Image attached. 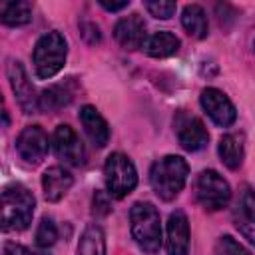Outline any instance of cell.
<instances>
[{"label": "cell", "mask_w": 255, "mask_h": 255, "mask_svg": "<svg viewBox=\"0 0 255 255\" xmlns=\"http://www.w3.org/2000/svg\"><path fill=\"white\" fill-rule=\"evenodd\" d=\"M189 175V165L181 155H163L149 169V183L155 195L163 201H171L179 195Z\"/></svg>", "instance_id": "6da1fadb"}, {"label": "cell", "mask_w": 255, "mask_h": 255, "mask_svg": "<svg viewBox=\"0 0 255 255\" xmlns=\"http://www.w3.org/2000/svg\"><path fill=\"white\" fill-rule=\"evenodd\" d=\"M129 231L141 251L157 253L161 247V219L157 207L149 201H135L129 209Z\"/></svg>", "instance_id": "7a4b0ae2"}, {"label": "cell", "mask_w": 255, "mask_h": 255, "mask_svg": "<svg viewBox=\"0 0 255 255\" xmlns=\"http://www.w3.org/2000/svg\"><path fill=\"white\" fill-rule=\"evenodd\" d=\"M36 199L22 183H12L2 191V229L24 231L32 223Z\"/></svg>", "instance_id": "3957f363"}, {"label": "cell", "mask_w": 255, "mask_h": 255, "mask_svg": "<svg viewBox=\"0 0 255 255\" xmlns=\"http://www.w3.org/2000/svg\"><path fill=\"white\" fill-rule=\"evenodd\" d=\"M66 56H68V44L66 38L58 32L52 30L48 34H44L32 52V62H34V70L36 76L40 80H50L54 78L66 64Z\"/></svg>", "instance_id": "277c9868"}, {"label": "cell", "mask_w": 255, "mask_h": 255, "mask_svg": "<svg viewBox=\"0 0 255 255\" xmlns=\"http://www.w3.org/2000/svg\"><path fill=\"white\" fill-rule=\"evenodd\" d=\"M104 177H106V187L108 193L116 199L126 197L128 193H131L137 185V171L133 161L122 153V151H114L108 155L106 165H104Z\"/></svg>", "instance_id": "5b68a950"}, {"label": "cell", "mask_w": 255, "mask_h": 255, "mask_svg": "<svg viewBox=\"0 0 255 255\" xmlns=\"http://www.w3.org/2000/svg\"><path fill=\"white\" fill-rule=\"evenodd\" d=\"M195 199L207 211L223 209L231 199V187L215 169H203L195 179Z\"/></svg>", "instance_id": "8992f818"}, {"label": "cell", "mask_w": 255, "mask_h": 255, "mask_svg": "<svg viewBox=\"0 0 255 255\" xmlns=\"http://www.w3.org/2000/svg\"><path fill=\"white\" fill-rule=\"evenodd\" d=\"M173 131L177 135L179 145L183 149H187V151H199L209 141V133H207L205 124L197 116H193V114H189L185 110H179L175 114Z\"/></svg>", "instance_id": "52a82bcc"}, {"label": "cell", "mask_w": 255, "mask_h": 255, "mask_svg": "<svg viewBox=\"0 0 255 255\" xmlns=\"http://www.w3.org/2000/svg\"><path fill=\"white\" fill-rule=\"evenodd\" d=\"M6 74H8L10 88L14 92V98L18 102V106L22 108V112L24 114H36L40 110V96L36 94V88L32 86L24 66L18 60H8Z\"/></svg>", "instance_id": "ba28073f"}, {"label": "cell", "mask_w": 255, "mask_h": 255, "mask_svg": "<svg viewBox=\"0 0 255 255\" xmlns=\"http://www.w3.org/2000/svg\"><path fill=\"white\" fill-rule=\"evenodd\" d=\"M231 217H233V225L237 227V231L251 245H255V189L251 185H241Z\"/></svg>", "instance_id": "9c48e42d"}, {"label": "cell", "mask_w": 255, "mask_h": 255, "mask_svg": "<svg viewBox=\"0 0 255 255\" xmlns=\"http://www.w3.org/2000/svg\"><path fill=\"white\" fill-rule=\"evenodd\" d=\"M52 145H54V151H56L58 159H62L68 165H82L84 159H86L84 143H82L80 135L68 124H60L54 129Z\"/></svg>", "instance_id": "30bf717a"}, {"label": "cell", "mask_w": 255, "mask_h": 255, "mask_svg": "<svg viewBox=\"0 0 255 255\" xmlns=\"http://www.w3.org/2000/svg\"><path fill=\"white\" fill-rule=\"evenodd\" d=\"M199 104L203 112L221 128H229L237 120V110L231 100L217 88H205L199 96Z\"/></svg>", "instance_id": "8fae6325"}, {"label": "cell", "mask_w": 255, "mask_h": 255, "mask_svg": "<svg viewBox=\"0 0 255 255\" xmlns=\"http://www.w3.org/2000/svg\"><path fill=\"white\" fill-rule=\"evenodd\" d=\"M50 149V141H48V133L40 128V126H26L18 139H16V151L18 155L28 161V163H40Z\"/></svg>", "instance_id": "7c38bea8"}, {"label": "cell", "mask_w": 255, "mask_h": 255, "mask_svg": "<svg viewBox=\"0 0 255 255\" xmlns=\"http://www.w3.org/2000/svg\"><path fill=\"white\" fill-rule=\"evenodd\" d=\"M167 255H187L189 253V219L185 211L175 209L167 219V237H165Z\"/></svg>", "instance_id": "4fadbf2b"}, {"label": "cell", "mask_w": 255, "mask_h": 255, "mask_svg": "<svg viewBox=\"0 0 255 255\" xmlns=\"http://www.w3.org/2000/svg\"><path fill=\"white\" fill-rule=\"evenodd\" d=\"M114 36L118 40V44L126 50H137L143 48L145 44V24L143 18L139 14H129L118 20L116 28H114Z\"/></svg>", "instance_id": "5bb4252c"}, {"label": "cell", "mask_w": 255, "mask_h": 255, "mask_svg": "<svg viewBox=\"0 0 255 255\" xmlns=\"http://www.w3.org/2000/svg\"><path fill=\"white\" fill-rule=\"evenodd\" d=\"M80 122L82 128L86 131V135L90 137V141L98 147H104L110 141V128L108 122L104 120V116L94 108V106H84L80 110Z\"/></svg>", "instance_id": "9a60e30c"}, {"label": "cell", "mask_w": 255, "mask_h": 255, "mask_svg": "<svg viewBox=\"0 0 255 255\" xmlns=\"http://www.w3.org/2000/svg\"><path fill=\"white\" fill-rule=\"evenodd\" d=\"M74 177L68 169L60 167V165H52L44 171L42 175V189H44V197L48 201H60L68 189L72 187Z\"/></svg>", "instance_id": "2e32d148"}, {"label": "cell", "mask_w": 255, "mask_h": 255, "mask_svg": "<svg viewBox=\"0 0 255 255\" xmlns=\"http://www.w3.org/2000/svg\"><path fill=\"white\" fill-rule=\"evenodd\" d=\"M217 153L221 157V161L229 167V169H239L243 163V135L241 133H225L221 135L219 143H217Z\"/></svg>", "instance_id": "e0dca14e"}, {"label": "cell", "mask_w": 255, "mask_h": 255, "mask_svg": "<svg viewBox=\"0 0 255 255\" xmlns=\"http://www.w3.org/2000/svg\"><path fill=\"white\" fill-rule=\"evenodd\" d=\"M143 50L151 58H169L179 50V38L167 30H159L145 40Z\"/></svg>", "instance_id": "ac0fdd59"}, {"label": "cell", "mask_w": 255, "mask_h": 255, "mask_svg": "<svg viewBox=\"0 0 255 255\" xmlns=\"http://www.w3.org/2000/svg\"><path fill=\"white\" fill-rule=\"evenodd\" d=\"M181 26L185 28V32L197 40H203L209 32V24H207V14L199 4H187L181 12Z\"/></svg>", "instance_id": "d6986e66"}, {"label": "cell", "mask_w": 255, "mask_h": 255, "mask_svg": "<svg viewBox=\"0 0 255 255\" xmlns=\"http://www.w3.org/2000/svg\"><path fill=\"white\" fill-rule=\"evenodd\" d=\"M76 255H106V237L100 225L92 223L84 229L76 247Z\"/></svg>", "instance_id": "ffe728a7"}, {"label": "cell", "mask_w": 255, "mask_h": 255, "mask_svg": "<svg viewBox=\"0 0 255 255\" xmlns=\"http://www.w3.org/2000/svg\"><path fill=\"white\" fill-rule=\"evenodd\" d=\"M2 22L6 26H24L32 20V4L30 2H6L0 10Z\"/></svg>", "instance_id": "44dd1931"}, {"label": "cell", "mask_w": 255, "mask_h": 255, "mask_svg": "<svg viewBox=\"0 0 255 255\" xmlns=\"http://www.w3.org/2000/svg\"><path fill=\"white\" fill-rule=\"evenodd\" d=\"M70 100H72V92L66 86L58 84V86H52V88L42 92V96H40V110H44V112H58L60 108L68 106Z\"/></svg>", "instance_id": "7402d4cb"}, {"label": "cell", "mask_w": 255, "mask_h": 255, "mask_svg": "<svg viewBox=\"0 0 255 255\" xmlns=\"http://www.w3.org/2000/svg\"><path fill=\"white\" fill-rule=\"evenodd\" d=\"M56 239H58L56 223L50 217H42V221L38 223V229H36V245L42 249H48L56 243Z\"/></svg>", "instance_id": "603a6c76"}, {"label": "cell", "mask_w": 255, "mask_h": 255, "mask_svg": "<svg viewBox=\"0 0 255 255\" xmlns=\"http://www.w3.org/2000/svg\"><path fill=\"white\" fill-rule=\"evenodd\" d=\"M215 255H253L231 235H221L215 243Z\"/></svg>", "instance_id": "cb8c5ba5"}, {"label": "cell", "mask_w": 255, "mask_h": 255, "mask_svg": "<svg viewBox=\"0 0 255 255\" xmlns=\"http://www.w3.org/2000/svg\"><path fill=\"white\" fill-rule=\"evenodd\" d=\"M143 6L153 18H159V20L171 18L177 8L175 2H171V0H147V2H143Z\"/></svg>", "instance_id": "d4e9b609"}, {"label": "cell", "mask_w": 255, "mask_h": 255, "mask_svg": "<svg viewBox=\"0 0 255 255\" xmlns=\"http://www.w3.org/2000/svg\"><path fill=\"white\" fill-rule=\"evenodd\" d=\"M94 211H100L102 215H108L112 211L110 201L102 191H96V195H94Z\"/></svg>", "instance_id": "484cf974"}, {"label": "cell", "mask_w": 255, "mask_h": 255, "mask_svg": "<svg viewBox=\"0 0 255 255\" xmlns=\"http://www.w3.org/2000/svg\"><path fill=\"white\" fill-rule=\"evenodd\" d=\"M100 6L108 12H120L124 8L129 6V0H122V2H108V0H100Z\"/></svg>", "instance_id": "4316f807"}, {"label": "cell", "mask_w": 255, "mask_h": 255, "mask_svg": "<svg viewBox=\"0 0 255 255\" xmlns=\"http://www.w3.org/2000/svg\"><path fill=\"white\" fill-rule=\"evenodd\" d=\"M4 255H32L26 247L16 245V243H6L4 245Z\"/></svg>", "instance_id": "83f0119b"}, {"label": "cell", "mask_w": 255, "mask_h": 255, "mask_svg": "<svg viewBox=\"0 0 255 255\" xmlns=\"http://www.w3.org/2000/svg\"><path fill=\"white\" fill-rule=\"evenodd\" d=\"M253 48H255V44H253Z\"/></svg>", "instance_id": "f1b7e54d"}]
</instances>
